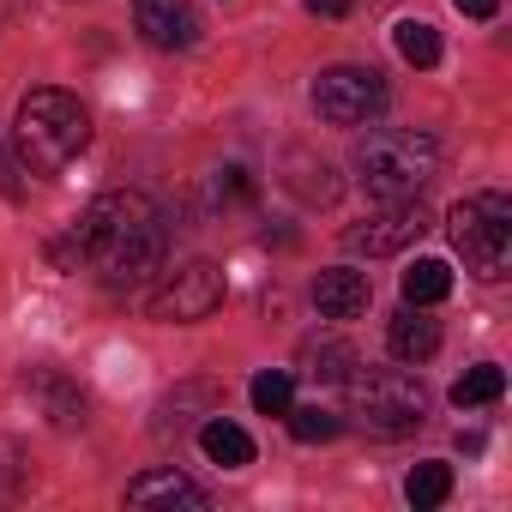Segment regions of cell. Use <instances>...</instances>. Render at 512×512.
<instances>
[{
	"mask_svg": "<svg viewBox=\"0 0 512 512\" xmlns=\"http://www.w3.org/2000/svg\"><path fill=\"white\" fill-rule=\"evenodd\" d=\"M350 362H356V356H350L344 344H314V350H308V374H314V380H344Z\"/></svg>",
	"mask_w": 512,
	"mask_h": 512,
	"instance_id": "cell-21",
	"label": "cell"
},
{
	"mask_svg": "<svg viewBox=\"0 0 512 512\" xmlns=\"http://www.w3.org/2000/svg\"><path fill=\"white\" fill-rule=\"evenodd\" d=\"M452 296V266L446 260H416L410 272H404V302L410 308H434V302H446Z\"/></svg>",
	"mask_w": 512,
	"mask_h": 512,
	"instance_id": "cell-14",
	"label": "cell"
},
{
	"mask_svg": "<svg viewBox=\"0 0 512 512\" xmlns=\"http://www.w3.org/2000/svg\"><path fill=\"white\" fill-rule=\"evenodd\" d=\"M217 308H223V272L205 260L169 272L151 290V320H163V326H193V320H211Z\"/></svg>",
	"mask_w": 512,
	"mask_h": 512,
	"instance_id": "cell-7",
	"label": "cell"
},
{
	"mask_svg": "<svg viewBox=\"0 0 512 512\" xmlns=\"http://www.w3.org/2000/svg\"><path fill=\"white\" fill-rule=\"evenodd\" d=\"M398 55H404L410 67H440V31L422 25V19H404V25H398Z\"/></svg>",
	"mask_w": 512,
	"mask_h": 512,
	"instance_id": "cell-18",
	"label": "cell"
},
{
	"mask_svg": "<svg viewBox=\"0 0 512 512\" xmlns=\"http://www.w3.org/2000/svg\"><path fill=\"white\" fill-rule=\"evenodd\" d=\"M434 169H440V145L428 133H410V127H380V133H368L356 145V181L380 205L422 199V187L434 181Z\"/></svg>",
	"mask_w": 512,
	"mask_h": 512,
	"instance_id": "cell-3",
	"label": "cell"
},
{
	"mask_svg": "<svg viewBox=\"0 0 512 512\" xmlns=\"http://www.w3.org/2000/svg\"><path fill=\"white\" fill-rule=\"evenodd\" d=\"M13 139H19V163H25V169L55 175V169H67V163L91 145V115H85V103H79L73 91L43 85V91H31V97L19 103Z\"/></svg>",
	"mask_w": 512,
	"mask_h": 512,
	"instance_id": "cell-2",
	"label": "cell"
},
{
	"mask_svg": "<svg viewBox=\"0 0 512 512\" xmlns=\"http://www.w3.org/2000/svg\"><path fill=\"white\" fill-rule=\"evenodd\" d=\"M452 247L476 278H506L512 266V199L506 193H470L452 205Z\"/></svg>",
	"mask_w": 512,
	"mask_h": 512,
	"instance_id": "cell-4",
	"label": "cell"
},
{
	"mask_svg": "<svg viewBox=\"0 0 512 512\" xmlns=\"http://www.w3.org/2000/svg\"><path fill=\"white\" fill-rule=\"evenodd\" d=\"M386 344H392V356H398V362H428V356L440 350V326H434L422 308H410V302H404V314L392 320Z\"/></svg>",
	"mask_w": 512,
	"mask_h": 512,
	"instance_id": "cell-12",
	"label": "cell"
},
{
	"mask_svg": "<svg viewBox=\"0 0 512 512\" xmlns=\"http://www.w3.org/2000/svg\"><path fill=\"white\" fill-rule=\"evenodd\" d=\"M127 506H211V494L193 476H181L175 464H163V470H145L127 482Z\"/></svg>",
	"mask_w": 512,
	"mask_h": 512,
	"instance_id": "cell-11",
	"label": "cell"
},
{
	"mask_svg": "<svg viewBox=\"0 0 512 512\" xmlns=\"http://www.w3.org/2000/svg\"><path fill=\"white\" fill-rule=\"evenodd\" d=\"M73 266H85L91 278L127 290L145 284L151 272H163V253H169V217L151 193L139 187H109L97 193L79 223H73Z\"/></svg>",
	"mask_w": 512,
	"mask_h": 512,
	"instance_id": "cell-1",
	"label": "cell"
},
{
	"mask_svg": "<svg viewBox=\"0 0 512 512\" xmlns=\"http://www.w3.org/2000/svg\"><path fill=\"white\" fill-rule=\"evenodd\" d=\"M422 235H428V211H422V199H398V205H386L380 217L344 229V247H350V253H368V260H386V253H404V247L422 241Z\"/></svg>",
	"mask_w": 512,
	"mask_h": 512,
	"instance_id": "cell-8",
	"label": "cell"
},
{
	"mask_svg": "<svg viewBox=\"0 0 512 512\" xmlns=\"http://www.w3.org/2000/svg\"><path fill=\"white\" fill-rule=\"evenodd\" d=\"M446 494H452V464H440V458H428V464H416V470L404 476V500H410L416 512L446 506Z\"/></svg>",
	"mask_w": 512,
	"mask_h": 512,
	"instance_id": "cell-15",
	"label": "cell"
},
{
	"mask_svg": "<svg viewBox=\"0 0 512 512\" xmlns=\"http://www.w3.org/2000/svg\"><path fill=\"white\" fill-rule=\"evenodd\" d=\"M386 109V79L374 67H326L314 79V115L332 127H362Z\"/></svg>",
	"mask_w": 512,
	"mask_h": 512,
	"instance_id": "cell-6",
	"label": "cell"
},
{
	"mask_svg": "<svg viewBox=\"0 0 512 512\" xmlns=\"http://www.w3.org/2000/svg\"><path fill=\"white\" fill-rule=\"evenodd\" d=\"M133 25L151 49H193L199 43V13L187 0H133Z\"/></svg>",
	"mask_w": 512,
	"mask_h": 512,
	"instance_id": "cell-9",
	"label": "cell"
},
{
	"mask_svg": "<svg viewBox=\"0 0 512 512\" xmlns=\"http://www.w3.org/2000/svg\"><path fill=\"white\" fill-rule=\"evenodd\" d=\"M253 193H260V187H253V169H241V163H229V169L211 175V199L217 205H247Z\"/></svg>",
	"mask_w": 512,
	"mask_h": 512,
	"instance_id": "cell-20",
	"label": "cell"
},
{
	"mask_svg": "<svg viewBox=\"0 0 512 512\" xmlns=\"http://www.w3.org/2000/svg\"><path fill=\"white\" fill-rule=\"evenodd\" d=\"M25 175H31V169H25L7 145H0V193H7V199H25Z\"/></svg>",
	"mask_w": 512,
	"mask_h": 512,
	"instance_id": "cell-22",
	"label": "cell"
},
{
	"mask_svg": "<svg viewBox=\"0 0 512 512\" xmlns=\"http://www.w3.org/2000/svg\"><path fill=\"white\" fill-rule=\"evenodd\" d=\"M199 446H205V458H211V464H223V470L253 464V440H247V428H235L229 416H211V422L199 428Z\"/></svg>",
	"mask_w": 512,
	"mask_h": 512,
	"instance_id": "cell-13",
	"label": "cell"
},
{
	"mask_svg": "<svg viewBox=\"0 0 512 512\" xmlns=\"http://www.w3.org/2000/svg\"><path fill=\"white\" fill-rule=\"evenodd\" d=\"M344 386H350V410L362 416V428H374L386 440L422 428V416H428V386L404 368H362V374H344Z\"/></svg>",
	"mask_w": 512,
	"mask_h": 512,
	"instance_id": "cell-5",
	"label": "cell"
},
{
	"mask_svg": "<svg viewBox=\"0 0 512 512\" xmlns=\"http://www.w3.org/2000/svg\"><path fill=\"white\" fill-rule=\"evenodd\" d=\"M247 398H253V410H260V416H284V410L296 404V386H290L284 368H266V374H253Z\"/></svg>",
	"mask_w": 512,
	"mask_h": 512,
	"instance_id": "cell-17",
	"label": "cell"
},
{
	"mask_svg": "<svg viewBox=\"0 0 512 512\" xmlns=\"http://www.w3.org/2000/svg\"><path fill=\"white\" fill-rule=\"evenodd\" d=\"M308 13H320V19H344L350 13V0H302Z\"/></svg>",
	"mask_w": 512,
	"mask_h": 512,
	"instance_id": "cell-24",
	"label": "cell"
},
{
	"mask_svg": "<svg viewBox=\"0 0 512 512\" xmlns=\"http://www.w3.org/2000/svg\"><path fill=\"white\" fill-rule=\"evenodd\" d=\"M506 392V368H494V362H476L458 386H452V404L458 410H476V404H494Z\"/></svg>",
	"mask_w": 512,
	"mask_h": 512,
	"instance_id": "cell-16",
	"label": "cell"
},
{
	"mask_svg": "<svg viewBox=\"0 0 512 512\" xmlns=\"http://www.w3.org/2000/svg\"><path fill=\"white\" fill-rule=\"evenodd\" d=\"M284 422H290V434H296L302 446H320V440H332V434L344 428V422H338L332 410H320V404H302V410L290 404V410H284Z\"/></svg>",
	"mask_w": 512,
	"mask_h": 512,
	"instance_id": "cell-19",
	"label": "cell"
},
{
	"mask_svg": "<svg viewBox=\"0 0 512 512\" xmlns=\"http://www.w3.org/2000/svg\"><path fill=\"white\" fill-rule=\"evenodd\" d=\"M368 302H374L368 272L338 266V272H320V278H314V308H320L326 320H356V314H368Z\"/></svg>",
	"mask_w": 512,
	"mask_h": 512,
	"instance_id": "cell-10",
	"label": "cell"
},
{
	"mask_svg": "<svg viewBox=\"0 0 512 512\" xmlns=\"http://www.w3.org/2000/svg\"><path fill=\"white\" fill-rule=\"evenodd\" d=\"M452 7H458L464 19H494V13H500V0H452Z\"/></svg>",
	"mask_w": 512,
	"mask_h": 512,
	"instance_id": "cell-23",
	"label": "cell"
}]
</instances>
